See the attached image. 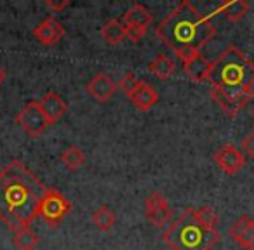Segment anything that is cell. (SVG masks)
<instances>
[{
    "label": "cell",
    "mask_w": 254,
    "mask_h": 250,
    "mask_svg": "<svg viewBox=\"0 0 254 250\" xmlns=\"http://www.w3.org/2000/svg\"><path fill=\"white\" fill-rule=\"evenodd\" d=\"M85 91L91 96L94 101L101 102H108L112 99V96L115 94L117 91V84L108 77L106 73H98L89 80V84L85 85Z\"/></svg>",
    "instance_id": "cell-11"
},
{
    "label": "cell",
    "mask_w": 254,
    "mask_h": 250,
    "mask_svg": "<svg viewBox=\"0 0 254 250\" xmlns=\"http://www.w3.org/2000/svg\"><path fill=\"white\" fill-rule=\"evenodd\" d=\"M101 37L108 46H119L124 39H126V30H124L122 21L119 19H108L105 25L101 26Z\"/></svg>",
    "instance_id": "cell-19"
},
{
    "label": "cell",
    "mask_w": 254,
    "mask_h": 250,
    "mask_svg": "<svg viewBox=\"0 0 254 250\" xmlns=\"http://www.w3.org/2000/svg\"><path fill=\"white\" fill-rule=\"evenodd\" d=\"M164 242L173 250H211L219 242V231L202 226L193 217V208L181 212L180 217L164 229Z\"/></svg>",
    "instance_id": "cell-4"
},
{
    "label": "cell",
    "mask_w": 254,
    "mask_h": 250,
    "mask_svg": "<svg viewBox=\"0 0 254 250\" xmlns=\"http://www.w3.org/2000/svg\"><path fill=\"white\" fill-rule=\"evenodd\" d=\"M230 236L244 250H254V221L249 215L239 217L230 228Z\"/></svg>",
    "instance_id": "cell-12"
},
{
    "label": "cell",
    "mask_w": 254,
    "mask_h": 250,
    "mask_svg": "<svg viewBox=\"0 0 254 250\" xmlns=\"http://www.w3.org/2000/svg\"><path fill=\"white\" fill-rule=\"evenodd\" d=\"M60 160L68 170H78L80 167H84L85 163V153L82 151L78 146H68L63 153L60 155Z\"/></svg>",
    "instance_id": "cell-21"
},
{
    "label": "cell",
    "mask_w": 254,
    "mask_h": 250,
    "mask_svg": "<svg viewBox=\"0 0 254 250\" xmlns=\"http://www.w3.org/2000/svg\"><path fill=\"white\" fill-rule=\"evenodd\" d=\"M70 212L71 201L60 190L47 188L39 205V217H42L49 228H58Z\"/></svg>",
    "instance_id": "cell-5"
},
{
    "label": "cell",
    "mask_w": 254,
    "mask_h": 250,
    "mask_svg": "<svg viewBox=\"0 0 254 250\" xmlns=\"http://www.w3.org/2000/svg\"><path fill=\"white\" fill-rule=\"evenodd\" d=\"M39 104H40V109L44 111V115H46L49 125H53L58 120H61V116H64V113L68 111V102L54 91L46 92V94L40 98Z\"/></svg>",
    "instance_id": "cell-13"
},
{
    "label": "cell",
    "mask_w": 254,
    "mask_h": 250,
    "mask_svg": "<svg viewBox=\"0 0 254 250\" xmlns=\"http://www.w3.org/2000/svg\"><path fill=\"white\" fill-rule=\"evenodd\" d=\"M126 30V39H129L131 42L138 44L143 37L146 35V28H138V26H124Z\"/></svg>",
    "instance_id": "cell-25"
},
{
    "label": "cell",
    "mask_w": 254,
    "mask_h": 250,
    "mask_svg": "<svg viewBox=\"0 0 254 250\" xmlns=\"http://www.w3.org/2000/svg\"><path fill=\"white\" fill-rule=\"evenodd\" d=\"M91 221H92V224H94L96 228L99 229V231H110V229L115 226L117 215H115V212H113L110 207H106V205H101L98 210L92 212Z\"/></svg>",
    "instance_id": "cell-20"
},
{
    "label": "cell",
    "mask_w": 254,
    "mask_h": 250,
    "mask_svg": "<svg viewBox=\"0 0 254 250\" xmlns=\"http://www.w3.org/2000/svg\"><path fill=\"white\" fill-rule=\"evenodd\" d=\"M211 98L219 108L223 109L226 116L230 118H235L244 108L251 102L253 99V94H247V96H228L225 92L218 91L216 87H211Z\"/></svg>",
    "instance_id": "cell-9"
},
{
    "label": "cell",
    "mask_w": 254,
    "mask_h": 250,
    "mask_svg": "<svg viewBox=\"0 0 254 250\" xmlns=\"http://www.w3.org/2000/svg\"><path fill=\"white\" fill-rule=\"evenodd\" d=\"M153 14L141 4H134L126 14L122 16V25L124 26H138V28H146L152 25Z\"/></svg>",
    "instance_id": "cell-16"
},
{
    "label": "cell",
    "mask_w": 254,
    "mask_h": 250,
    "mask_svg": "<svg viewBox=\"0 0 254 250\" xmlns=\"http://www.w3.org/2000/svg\"><path fill=\"white\" fill-rule=\"evenodd\" d=\"M0 172H2V170H0Z\"/></svg>",
    "instance_id": "cell-31"
},
{
    "label": "cell",
    "mask_w": 254,
    "mask_h": 250,
    "mask_svg": "<svg viewBox=\"0 0 254 250\" xmlns=\"http://www.w3.org/2000/svg\"><path fill=\"white\" fill-rule=\"evenodd\" d=\"M148 70L159 80H169L174 75V71H176V63L169 56H166V54H159V56H155L150 61Z\"/></svg>",
    "instance_id": "cell-18"
},
{
    "label": "cell",
    "mask_w": 254,
    "mask_h": 250,
    "mask_svg": "<svg viewBox=\"0 0 254 250\" xmlns=\"http://www.w3.org/2000/svg\"><path fill=\"white\" fill-rule=\"evenodd\" d=\"M138 84H139V78L136 77V75L132 73V71H127V73L124 75V77L120 78L119 82H117V87H119L120 91H122L124 94H126L127 98H129V96H131L132 92H134V89L138 87Z\"/></svg>",
    "instance_id": "cell-24"
},
{
    "label": "cell",
    "mask_w": 254,
    "mask_h": 250,
    "mask_svg": "<svg viewBox=\"0 0 254 250\" xmlns=\"http://www.w3.org/2000/svg\"><path fill=\"white\" fill-rule=\"evenodd\" d=\"M251 115H253V118H254V108H253V111H251Z\"/></svg>",
    "instance_id": "cell-30"
},
{
    "label": "cell",
    "mask_w": 254,
    "mask_h": 250,
    "mask_svg": "<svg viewBox=\"0 0 254 250\" xmlns=\"http://www.w3.org/2000/svg\"><path fill=\"white\" fill-rule=\"evenodd\" d=\"M70 5V0H63V2H54V0H46V7H49L54 12H61Z\"/></svg>",
    "instance_id": "cell-28"
},
{
    "label": "cell",
    "mask_w": 254,
    "mask_h": 250,
    "mask_svg": "<svg viewBox=\"0 0 254 250\" xmlns=\"http://www.w3.org/2000/svg\"><path fill=\"white\" fill-rule=\"evenodd\" d=\"M214 35L216 26L211 18L200 14L188 0L178 4V7L173 9L155 28L157 39L174 52L181 49L200 50L214 39Z\"/></svg>",
    "instance_id": "cell-2"
},
{
    "label": "cell",
    "mask_w": 254,
    "mask_h": 250,
    "mask_svg": "<svg viewBox=\"0 0 254 250\" xmlns=\"http://www.w3.org/2000/svg\"><path fill=\"white\" fill-rule=\"evenodd\" d=\"M5 78H7V71H5V68H4V66H0V85L4 84Z\"/></svg>",
    "instance_id": "cell-29"
},
{
    "label": "cell",
    "mask_w": 254,
    "mask_h": 250,
    "mask_svg": "<svg viewBox=\"0 0 254 250\" xmlns=\"http://www.w3.org/2000/svg\"><path fill=\"white\" fill-rule=\"evenodd\" d=\"M211 87L228 96L253 94L254 63L235 46H230L212 63L209 80Z\"/></svg>",
    "instance_id": "cell-3"
},
{
    "label": "cell",
    "mask_w": 254,
    "mask_h": 250,
    "mask_svg": "<svg viewBox=\"0 0 254 250\" xmlns=\"http://www.w3.org/2000/svg\"><path fill=\"white\" fill-rule=\"evenodd\" d=\"M47 188L19 160H12L0 172V221L9 229H28L39 217V205Z\"/></svg>",
    "instance_id": "cell-1"
},
{
    "label": "cell",
    "mask_w": 254,
    "mask_h": 250,
    "mask_svg": "<svg viewBox=\"0 0 254 250\" xmlns=\"http://www.w3.org/2000/svg\"><path fill=\"white\" fill-rule=\"evenodd\" d=\"M129 99H131V102L138 109H141V111H148V109H152L153 106L159 102V92L155 91L153 85L139 80L138 87H136L134 92L129 96Z\"/></svg>",
    "instance_id": "cell-14"
},
{
    "label": "cell",
    "mask_w": 254,
    "mask_h": 250,
    "mask_svg": "<svg viewBox=\"0 0 254 250\" xmlns=\"http://www.w3.org/2000/svg\"><path fill=\"white\" fill-rule=\"evenodd\" d=\"M242 151L246 153L249 158L254 160V131L249 132V134L242 139Z\"/></svg>",
    "instance_id": "cell-26"
},
{
    "label": "cell",
    "mask_w": 254,
    "mask_h": 250,
    "mask_svg": "<svg viewBox=\"0 0 254 250\" xmlns=\"http://www.w3.org/2000/svg\"><path fill=\"white\" fill-rule=\"evenodd\" d=\"M16 122L18 125L30 136V138H39L46 132V129L49 127L46 115L40 109L39 101H28L21 108V111L16 115Z\"/></svg>",
    "instance_id": "cell-6"
},
{
    "label": "cell",
    "mask_w": 254,
    "mask_h": 250,
    "mask_svg": "<svg viewBox=\"0 0 254 250\" xmlns=\"http://www.w3.org/2000/svg\"><path fill=\"white\" fill-rule=\"evenodd\" d=\"M145 217L148 219L150 224L157 226V228H162V226H167L171 222L173 212H171L169 203H167L162 193L153 191L145 200Z\"/></svg>",
    "instance_id": "cell-7"
},
{
    "label": "cell",
    "mask_w": 254,
    "mask_h": 250,
    "mask_svg": "<svg viewBox=\"0 0 254 250\" xmlns=\"http://www.w3.org/2000/svg\"><path fill=\"white\" fill-rule=\"evenodd\" d=\"M218 11L230 23H237L249 12V4L246 0H225L219 4Z\"/></svg>",
    "instance_id": "cell-17"
},
{
    "label": "cell",
    "mask_w": 254,
    "mask_h": 250,
    "mask_svg": "<svg viewBox=\"0 0 254 250\" xmlns=\"http://www.w3.org/2000/svg\"><path fill=\"white\" fill-rule=\"evenodd\" d=\"M212 63H209L202 54H197L195 57H191L190 61L183 64V71L191 82L200 84V82L209 80V73H211Z\"/></svg>",
    "instance_id": "cell-15"
},
{
    "label": "cell",
    "mask_w": 254,
    "mask_h": 250,
    "mask_svg": "<svg viewBox=\"0 0 254 250\" xmlns=\"http://www.w3.org/2000/svg\"><path fill=\"white\" fill-rule=\"evenodd\" d=\"M64 35H66L64 26L61 25L56 18H53V16L46 18L40 25H37L35 28H33V37H35L42 46H56Z\"/></svg>",
    "instance_id": "cell-10"
},
{
    "label": "cell",
    "mask_w": 254,
    "mask_h": 250,
    "mask_svg": "<svg viewBox=\"0 0 254 250\" xmlns=\"http://www.w3.org/2000/svg\"><path fill=\"white\" fill-rule=\"evenodd\" d=\"M214 162L218 163V167L228 176H235L246 165V156L240 151L237 146H233L232 143L228 145H223L219 150H216L214 155H212Z\"/></svg>",
    "instance_id": "cell-8"
},
{
    "label": "cell",
    "mask_w": 254,
    "mask_h": 250,
    "mask_svg": "<svg viewBox=\"0 0 254 250\" xmlns=\"http://www.w3.org/2000/svg\"><path fill=\"white\" fill-rule=\"evenodd\" d=\"M193 217L197 219V222H200L205 228L216 229V224H218V214L212 210L211 207H200V208H193Z\"/></svg>",
    "instance_id": "cell-23"
},
{
    "label": "cell",
    "mask_w": 254,
    "mask_h": 250,
    "mask_svg": "<svg viewBox=\"0 0 254 250\" xmlns=\"http://www.w3.org/2000/svg\"><path fill=\"white\" fill-rule=\"evenodd\" d=\"M39 242H40V238L37 236V233L32 231L30 228L14 233V245L18 247L19 250H35Z\"/></svg>",
    "instance_id": "cell-22"
},
{
    "label": "cell",
    "mask_w": 254,
    "mask_h": 250,
    "mask_svg": "<svg viewBox=\"0 0 254 250\" xmlns=\"http://www.w3.org/2000/svg\"><path fill=\"white\" fill-rule=\"evenodd\" d=\"M176 54V57L181 61V64H185L187 61H190L191 57H195L197 54H200V50H197V49H181V50H178V52H174Z\"/></svg>",
    "instance_id": "cell-27"
}]
</instances>
